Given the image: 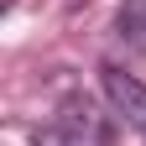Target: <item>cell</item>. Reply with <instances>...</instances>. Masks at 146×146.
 Returning a JSON list of instances; mask_svg holds the SVG:
<instances>
[{
  "instance_id": "1",
  "label": "cell",
  "mask_w": 146,
  "mask_h": 146,
  "mask_svg": "<svg viewBox=\"0 0 146 146\" xmlns=\"http://www.w3.org/2000/svg\"><path fill=\"white\" fill-rule=\"evenodd\" d=\"M99 84H104V99H110V110L131 125L136 136H146V84L136 78V73H125V68H115V63H104L99 68Z\"/></svg>"
},
{
  "instance_id": "2",
  "label": "cell",
  "mask_w": 146,
  "mask_h": 146,
  "mask_svg": "<svg viewBox=\"0 0 146 146\" xmlns=\"http://www.w3.org/2000/svg\"><path fill=\"white\" fill-rule=\"evenodd\" d=\"M115 36L125 47H146V0H125V11L115 16Z\"/></svg>"
}]
</instances>
